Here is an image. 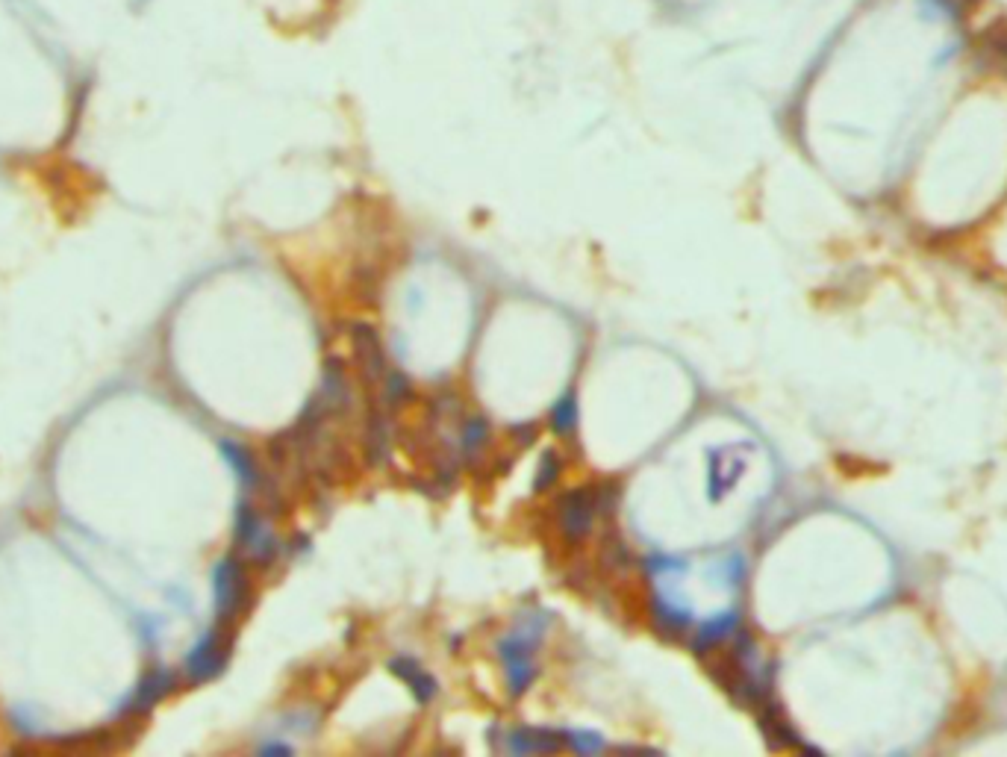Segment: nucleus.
Masks as SVG:
<instances>
[{"label":"nucleus","instance_id":"1","mask_svg":"<svg viewBox=\"0 0 1007 757\" xmlns=\"http://www.w3.org/2000/svg\"><path fill=\"white\" fill-rule=\"evenodd\" d=\"M542 634H545V616H528L498 643L504 684H507V693L516 699L528 693L536 678V651L542 646Z\"/></svg>","mask_w":1007,"mask_h":757},{"label":"nucleus","instance_id":"3","mask_svg":"<svg viewBox=\"0 0 1007 757\" xmlns=\"http://www.w3.org/2000/svg\"><path fill=\"white\" fill-rule=\"evenodd\" d=\"M248 575L239 557H221L212 569V590H215V613L218 622H230L245 610L248 601Z\"/></svg>","mask_w":1007,"mask_h":757},{"label":"nucleus","instance_id":"6","mask_svg":"<svg viewBox=\"0 0 1007 757\" xmlns=\"http://www.w3.org/2000/svg\"><path fill=\"white\" fill-rule=\"evenodd\" d=\"M171 690H174V675H171L168 669H154V672H148V675L136 684V690L124 699L121 713H127V716L148 713V710H151L157 702H162Z\"/></svg>","mask_w":1007,"mask_h":757},{"label":"nucleus","instance_id":"9","mask_svg":"<svg viewBox=\"0 0 1007 757\" xmlns=\"http://www.w3.org/2000/svg\"><path fill=\"white\" fill-rule=\"evenodd\" d=\"M389 669L410 687V693L416 696V702L419 704H427L433 696H436V678H433L427 669H422L416 660H410V657H392V660H389Z\"/></svg>","mask_w":1007,"mask_h":757},{"label":"nucleus","instance_id":"12","mask_svg":"<svg viewBox=\"0 0 1007 757\" xmlns=\"http://www.w3.org/2000/svg\"><path fill=\"white\" fill-rule=\"evenodd\" d=\"M548 422H551V431L557 436H572L578 431V422H581V413H578V395L575 392H566L548 413Z\"/></svg>","mask_w":1007,"mask_h":757},{"label":"nucleus","instance_id":"13","mask_svg":"<svg viewBox=\"0 0 1007 757\" xmlns=\"http://www.w3.org/2000/svg\"><path fill=\"white\" fill-rule=\"evenodd\" d=\"M489 442V425L486 419H466V425L460 428V454L475 460L477 454L483 451V445Z\"/></svg>","mask_w":1007,"mask_h":757},{"label":"nucleus","instance_id":"4","mask_svg":"<svg viewBox=\"0 0 1007 757\" xmlns=\"http://www.w3.org/2000/svg\"><path fill=\"white\" fill-rule=\"evenodd\" d=\"M227 657H230V646L224 640V631L212 628L195 643V649L186 654V678L192 684H204V681L218 678L227 666Z\"/></svg>","mask_w":1007,"mask_h":757},{"label":"nucleus","instance_id":"10","mask_svg":"<svg viewBox=\"0 0 1007 757\" xmlns=\"http://www.w3.org/2000/svg\"><path fill=\"white\" fill-rule=\"evenodd\" d=\"M651 619H654L657 631L666 634V637L687 634L689 628H692V613H687L684 607H678L675 601H669L663 595L651 598Z\"/></svg>","mask_w":1007,"mask_h":757},{"label":"nucleus","instance_id":"14","mask_svg":"<svg viewBox=\"0 0 1007 757\" xmlns=\"http://www.w3.org/2000/svg\"><path fill=\"white\" fill-rule=\"evenodd\" d=\"M560 469H563V463H560V454H557V451H545V454H542V460H539V466H536L533 489H536V492H542V489H551V484L560 478Z\"/></svg>","mask_w":1007,"mask_h":757},{"label":"nucleus","instance_id":"2","mask_svg":"<svg viewBox=\"0 0 1007 757\" xmlns=\"http://www.w3.org/2000/svg\"><path fill=\"white\" fill-rule=\"evenodd\" d=\"M601 487H578L563 492L557 498V507H554V522H557V531L566 545H581L592 528H595V519L601 513Z\"/></svg>","mask_w":1007,"mask_h":757},{"label":"nucleus","instance_id":"7","mask_svg":"<svg viewBox=\"0 0 1007 757\" xmlns=\"http://www.w3.org/2000/svg\"><path fill=\"white\" fill-rule=\"evenodd\" d=\"M740 610H728V613H719V616H713V619H707L695 634H692V651L695 654H707L710 649H716V646H722L728 637H734L737 634V628H740Z\"/></svg>","mask_w":1007,"mask_h":757},{"label":"nucleus","instance_id":"8","mask_svg":"<svg viewBox=\"0 0 1007 757\" xmlns=\"http://www.w3.org/2000/svg\"><path fill=\"white\" fill-rule=\"evenodd\" d=\"M560 746H566L563 734H551L542 728H513L504 737V749L510 755H539V752H554Z\"/></svg>","mask_w":1007,"mask_h":757},{"label":"nucleus","instance_id":"15","mask_svg":"<svg viewBox=\"0 0 1007 757\" xmlns=\"http://www.w3.org/2000/svg\"><path fill=\"white\" fill-rule=\"evenodd\" d=\"M563 740L578 755H595V752L604 749V740L598 734H592V731H563Z\"/></svg>","mask_w":1007,"mask_h":757},{"label":"nucleus","instance_id":"11","mask_svg":"<svg viewBox=\"0 0 1007 757\" xmlns=\"http://www.w3.org/2000/svg\"><path fill=\"white\" fill-rule=\"evenodd\" d=\"M221 454H224V460L230 463V469H233V475L239 478L242 487L251 489L257 484V463H254V457H251V451H248L245 445L224 439V442H221Z\"/></svg>","mask_w":1007,"mask_h":757},{"label":"nucleus","instance_id":"5","mask_svg":"<svg viewBox=\"0 0 1007 757\" xmlns=\"http://www.w3.org/2000/svg\"><path fill=\"white\" fill-rule=\"evenodd\" d=\"M236 542L245 548L248 557H254L257 563H268L274 554H277V540L271 534V528L265 525L263 519L248 507L242 504L236 510Z\"/></svg>","mask_w":1007,"mask_h":757}]
</instances>
